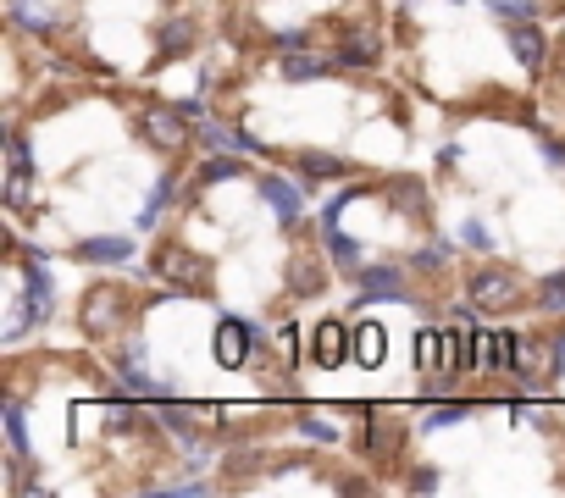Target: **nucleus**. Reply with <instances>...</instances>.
<instances>
[{
  "instance_id": "4",
  "label": "nucleus",
  "mask_w": 565,
  "mask_h": 498,
  "mask_svg": "<svg viewBox=\"0 0 565 498\" xmlns=\"http://www.w3.org/2000/svg\"><path fill=\"white\" fill-rule=\"evenodd\" d=\"M510 45H516L521 67H538V56H543V39L532 34V28H510Z\"/></svg>"
},
{
  "instance_id": "13",
  "label": "nucleus",
  "mask_w": 565,
  "mask_h": 498,
  "mask_svg": "<svg viewBox=\"0 0 565 498\" xmlns=\"http://www.w3.org/2000/svg\"><path fill=\"white\" fill-rule=\"evenodd\" d=\"M394 283H399L394 272H366V277H361V288H366V294H388Z\"/></svg>"
},
{
  "instance_id": "15",
  "label": "nucleus",
  "mask_w": 565,
  "mask_h": 498,
  "mask_svg": "<svg viewBox=\"0 0 565 498\" xmlns=\"http://www.w3.org/2000/svg\"><path fill=\"white\" fill-rule=\"evenodd\" d=\"M233 172H239V161H211L205 166V178H233Z\"/></svg>"
},
{
  "instance_id": "9",
  "label": "nucleus",
  "mask_w": 565,
  "mask_h": 498,
  "mask_svg": "<svg viewBox=\"0 0 565 498\" xmlns=\"http://www.w3.org/2000/svg\"><path fill=\"white\" fill-rule=\"evenodd\" d=\"M372 56H377V39H372V34H355V39L344 45V61H372Z\"/></svg>"
},
{
  "instance_id": "7",
  "label": "nucleus",
  "mask_w": 565,
  "mask_h": 498,
  "mask_svg": "<svg viewBox=\"0 0 565 498\" xmlns=\"http://www.w3.org/2000/svg\"><path fill=\"white\" fill-rule=\"evenodd\" d=\"M128 238H95V244H84V255H95V261H122L128 255Z\"/></svg>"
},
{
  "instance_id": "6",
  "label": "nucleus",
  "mask_w": 565,
  "mask_h": 498,
  "mask_svg": "<svg viewBox=\"0 0 565 498\" xmlns=\"http://www.w3.org/2000/svg\"><path fill=\"white\" fill-rule=\"evenodd\" d=\"M150 133L161 144H183V122H172V111H150Z\"/></svg>"
},
{
  "instance_id": "14",
  "label": "nucleus",
  "mask_w": 565,
  "mask_h": 498,
  "mask_svg": "<svg viewBox=\"0 0 565 498\" xmlns=\"http://www.w3.org/2000/svg\"><path fill=\"white\" fill-rule=\"evenodd\" d=\"M205 139H211V144H228V150H233V144H244L239 133H233V128H222V122H205Z\"/></svg>"
},
{
  "instance_id": "2",
  "label": "nucleus",
  "mask_w": 565,
  "mask_h": 498,
  "mask_svg": "<svg viewBox=\"0 0 565 498\" xmlns=\"http://www.w3.org/2000/svg\"><path fill=\"white\" fill-rule=\"evenodd\" d=\"M266 200L277 205V216H283V222H294V216H300V189H294V183L266 178Z\"/></svg>"
},
{
  "instance_id": "16",
  "label": "nucleus",
  "mask_w": 565,
  "mask_h": 498,
  "mask_svg": "<svg viewBox=\"0 0 565 498\" xmlns=\"http://www.w3.org/2000/svg\"><path fill=\"white\" fill-rule=\"evenodd\" d=\"M549 305H565V277H554L549 283Z\"/></svg>"
},
{
  "instance_id": "12",
  "label": "nucleus",
  "mask_w": 565,
  "mask_h": 498,
  "mask_svg": "<svg viewBox=\"0 0 565 498\" xmlns=\"http://www.w3.org/2000/svg\"><path fill=\"white\" fill-rule=\"evenodd\" d=\"M327 72V61H316V56H305V61H289V78H322Z\"/></svg>"
},
{
  "instance_id": "8",
  "label": "nucleus",
  "mask_w": 565,
  "mask_h": 498,
  "mask_svg": "<svg viewBox=\"0 0 565 498\" xmlns=\"http://www.w3.org/2000/svg\"><path fill=\"white\" fill-rule=\"evenodd\" d=\"M421 366H449V338L438 344V332H421Z\"/></svg>"
},
{
  "instance_id": "10",
  "label": "nucleus",
  "mask_w": 565,
  "mask_h": 498,
  "mask_svg": "<svg viewBox=\"0 0 565 498\" xmlns=\"http://www.w3.org/2000/svg\"><path fill=\"white\" fill-rule=\"evenodd\" d=\"M6 432H12V449H28V432H23V410L6 404Z\"/></svg>"
},
{
  "instance_id": "5",
  "label": "nucleus",
  "mask_w": 565,
  "mask_h": 498,
  "mask_svg": "<svg viewBox=\"0 0 565 498\" xmlns=\"http://www.w3.org/2000/svg\"><path fill=\"white\" fill-rule=\"evenodd\" d=\"M316 360H322V366H338V360H344V332H338V327H322V344H316Z\"/></svg>"
},
{
  "instance_id": "3",
  "label": "nucleus",
  "mask_w": 565,
  "mask_h": 498,
  "mask_svg": "<svg viewBox=\"0 0 565 498\" xmlns=\"http://www.w3.org/2000/svg\"><path fill=\"white\" fill-rule=\"evenodd\" d=\"M510 288H516V283H510L505 272H493V277H477V305H510V299H516V294H510Z\"/></svg>"
},
{
  "instance_id": "1",
  "label": "nucleus",
  "mask_w": 565,
  "mask_h": 498,
  "mask_svg": "<svg viewBox=\"0 0 565 498\" xmlns=\"http://www.w3.org/2000/svg\"><path fill=\"white\" fill-rule=\"evenodd\" d=\"M244 344H250L244 321H222V332H217V355L228 360V366H239V360H244Z\"/></svg>"
},
{
  "instance_id": "11",
  "label": "nucleus",
  "mask_w": 565,
  "mask_h": 498,
  "mask_svg": "<svg viewBox=\"0 0 565 498\" xmlns=\"http://www.w3.org/2000/svg\"><path fill=\"white\" fill-rule=\"evenodd\" d=\"M333 261H338V266H355V261H361V249L349 244L344 233H333Z\"/></svg>"
}]
</instances>
